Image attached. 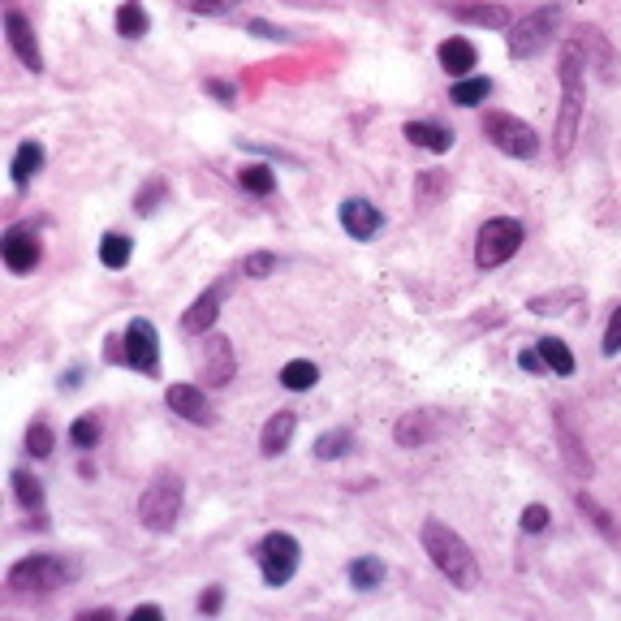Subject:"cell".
Returning a JSON list of instances; mask_svg holds the SVG:
<instances>
[{"mask_svg": "<svg viewBox=\"0 0 621 621\" xmlns=\"http://www.w3.org/2000/svg\"><path fill=\"white\" fill-rule=\"evenodd\" d=\"M557 78H561V113H557V130H552V156L565 160L574 151L578 130H583V87H587V57L574 35L561 44Z\"/></svg>", "mask_w": 621, "mask_h": 621, "instance_id": "1", "label": "cell"}, {"mask_svg": "<svg viewBox=\"0 0 621 621\" xmlns=\"http://www.w3.org/2000/svg\"><path fill=\"white\" fill-rule=\"evenodd\" d=\"M419 540H423V552L432 557V565H436V570L445 574L458 591L479 587V561H475V552H471V544H466L458 531L449 527V522L427 518L423 531H419Z\"/></svg>", "mask_w": 621, "mask_h": 621, "instance_id": "2", "label": "cell"}, {"mask_svg": "<svg viewBox=\"0 0 621 621\" xmlns=\"http://www.w3.org/2000/svg\"><path fill=\"white\" fill-rule=\"evenodd\" d=\"M74 574H78L74 561L52 557V552H35V557H22L9 565L5 583H9V591H18V596H52V591H61Z\"/></svg>", "mask_w": 621, "mask_h": 621, "instance_id": "3", "label": "cell"}, {"mask_svg": "<svg viewBox=\"0 0 621 621\" xmlns=\"http://www.w3.org/2000/svg\"><path fill=\"white\" fill-rule=\"evenodd\" d=\"M177 514H182V479L169 475V471H160L156 479L147 483V492L138 496V522H143L147 531H173V522Z\"/></svg>", "mask_w": 621, "mask_h": 621, "instance_id": "4", "label": "cell"}, {"mask_svg": "<svg viewBox=\"0 0 621 621\" xmlns=\"http://www.w3.org/2000/svg\"><path fill=\"white\" fill-rule=\"evenodd\" d=\"M557 22H561V5H557V0H552V5L531 9V13H522V18L509 26V57H514V61L540 57V52L552 44Z\"/></svg>", "mask_w": 621, "mask_h": 621, "instance_id": "5", "label": "cell"}, {"mask_svg": "<svg viewBox=\"0 0 621 621\" xmlns=\"http://www.w3.org/2000/svg\"><path fill=\"white\" fill-rule=\"evenodd\" d=\"M522 225L514 216H492V220H483V229H479V238H475V264L488 272V268H501L509 264V259L518 255V246H522Z\"/></svg>", "mask_w": 621, "mask_h": 621, "instance_id": "6", "label": "cell"}, {"mask_svg": "<svg viewBox=\"0 0 621 621\" xmlns=\"http://www.w3.org/2000/svg\"><path fill=\"white\" fill-rule=\"evenodd\" d=\"M255 561H259V574H264L268 587H285L289 578L298 574V561H302V548L289 531H272L264 540L255 544Z\"/></svg>", "mask_w": 621, "mask_h": 621, "instance_id": "7", "label": "cell"}, {"mask_svg": "<svg viewBox=\"0 0 621 621\" xmlns=\"http://www.w3.org/2000/svg\"><path fill=\"white\" fill-rule=\"evenodd\" d=\"M483 138L514 160H531L540 151V134L527 121H518L514 113H483Z\"/></svg>", "mask_w": 621, "mask_h": 621, "instance_id": "8", "label": "cell"}, {"mask_svg": "<svg viewBox=\"0 0 621 621\" xmlns=\"http://www.w3.org/2000/svg\"><path fill=\"white\" fill-rule=\"evenodd\" d=\"M121 358H126V367L143 371V376H156V371H160V337H156V324H151V320H130L126 324V337H121Z\"/></svg>", "mask_w": 621, "mask_h": 621, "instance_id": "9", "label": "cell"}, {"mask_svg": "<svg viewBox=\"0 0 621 621\" xmlns=\"http://www.w3.org/2000/svg\"><path fill=\"white\" fill-rule=\"evenodd\" d=\"M0 255H5V268L9 272H35V264L44 259V246H39V233L35 225H9L5 238H0Z\"/></svg>", "mask_w": 621, "mask_h": 621, "instance_id": "10", "label": "cell"}, {"mask_svg": "<svg viewBox=\"0 0 621 621\" xmlns=\"http://www.w3.org/2000/svg\"><path fill=\"white\" fill-rule=\"evenodd\" d=\"M5 35H9V48H13V57H18L31 74H39L44 69V52H39V39H35V26L22 18L18 9H9L5 13Z\"/></svg>", "mask_w": 621, "mask_h": 621, "instance_id": "11", "label": "cell"}, {"mask_svg": "<svg viewBox=\"0 0 621 621\" xmlns=\"http://www.w3.org/2000/svg\"><path fill=\"white\" fill-rule=\"evenodd\" d=\"M578 39V48H583V57H587V69H600V78L604 82H613L617 78V52L609 44V35L600 31V26H583V31H574Z\"/></svg>", "mask_w": 621, "mask_h": 621, "instance_id": "12", "label": "cell"}, {"mask_svg": "<svg viewBox=\"0 0 621 621\" xmlns=\"http://www.w3.org/2000/svg\"><path fill=\"white\" fill-rule=\"evenodd\" d=\"M233 371H238V358H233L229 337L212 333L203 341V380L212 384V389H225V384L233 380Z\"/></svg>", "mask_w": 621, "mask_h": 621, "instance_id": "13", "label": "cell"}, {"mask_svg": "<svg viewBox=\"0 0 621 621\" xmlns=\"http://www.w3.org/2000/svg\"><path fill=\"white\" fill-rule=\"evenodd\" d=\"M164 402H169L173 414H182V419L195 423V427H207L216 419L212 406H207V393L195 389V384H169V389H164Z\"/></svg>", "mask_w": 621, "mask_h": 621, "instance_id": "14", "label": "cell"}, {"mask_svg": "<svg viewBox=\"0 0 621 621\" xmlns=\"http://www.w3.org/2000/svg\"><path fill=\"white\" fill-rule=\"evenodd\" d=\"M440 432V414L436 410H410L397 419L393 427V436H397V445L402 449H423V445H432Z\"/></svg>", "mask_w": 621, "mask_h": 621, "instance_id": "15", "label": "cell"}, {"mask_svg": "<svg viewBox=\"0 0 621 621\" xmlns=\"http://www.w3.org/2000/svg\"><path fill=\"white\" fill-rule=\"evenodd\" d=\"M341 225H345V233H350L354 242H367V238H376V233H380L384 216H380V207L371 199H345L341 203Z\"/></svg>", "mask_w": 621, "mask_h": 621, "instance_id": "16", "label": "cell"}, {"mask_svg": "<svg viewBox=\"0 0 621 621\" xmlns=\"http://www.w3.org/2000/svg\"><path fill=\"white\" fill-rule=\"evenodd\" d=\"M225 289H229V281H220V285H212L207 294H199L195 302H190V311L182 315V328H186L190 337H199V333H207V328L216 324L220 302H225Z\"/></svg>", "mask_w": 621, "mask_h": 621, "instance_id": "17", "label": "cell"}, {"mask_svg": "<svg viewBox=\"0 0 621 621\" xmlns=\"http://www.w3.org/2000/svg\"><path fill=\"white\" fill-rule=\"evenodd\" d=\"M294 432H298V414L294 410H276L264 423V432H259V453H264V458H281V453L289 449V440H294Z\"/></svg>", "mask_w": 621, "mask_h": 621, "instance_id": "18", "label": "cell"}, {"mask_svg": "<svg viewBox=\"0 0 621 621\" xmlns=\"http://www.w3.org/2000/svg\"><path fill=\"white\" fill-rule=\"evenodd\" d=\"M449 13L458 22L488 26V31H505V26H509V9L505 5H488V0H462V5H453Z\"/></svg>", "mask_w": 621, "mask_h": 621, "instance_id": "19", "label": "cell"}, {"mask_svg": "<svg viewBox=\"0 0 621 621\" xmlns=\"http://www.w3.org/2000/svg\"><path fill=\"white\" fill-rule=\"evenodd\" d=\"M436 57H440V65H445V74H453V78H466L475 69V44L471 39H445V44L436 48Z\"/></svg>", "mask_w": 621, "mask_h": 621, "instance_id": "20", "label": "cell"}, {"mask_svg": "<svg viewBox=\"0 0 621 621\" xmlns=\"http://www.w3.org/2000/svg\"><path fill=\"white\" fill-rule=\"evenodd\" d=\"M414 147H423V151H436V156H445V151L453 147V130L445 126H436V121H406V130H402Z\"/></svg>", "mask_w": 621, "mask_h": 621, "instance_id": "21", "label": "cell"}, {"mask_svg": "<svg viewBox=\"0 0 621 621\" xmlns=\"http://www.w3.org/2000/svg\"><path fill=\"white\" fill-rule=\"evenodd\" d=\"M44 169V143H35V138H26V143L13 151V164H9V173H13V186L26 190L31 186V177Z\"/></svg>", "mask_w": 621, "mask_h": 621, "instance_id": "22", "label": "cell"}, {"mask_svg": "<svg viewBox=\"0 0 621 621\" xmlns=\"http://www.w3.org/2000/svg\"><path fill=\"white\" fill-rule=\"evenodd\" d=\"M13 496H18V505L26 514H44V483L26 471H13Z\"/></svg>", "mask_w": 621, "mask_h": 621, "instance_id": "23", "label": "cell"}, {"mask_svg": "<svg viewBox=\"0 0 621 621\" xmlns=\"http://www.w3.org/2000/svg\"><path fill=\"white\" fill-rule=\"evenodd\" d=\"M315 380H320V367L307 363V358H294V363L281 367V384L289 393H307V389H315Z\"/></svg>", "mask_w": 621, "mask_h": 621, "instance_id": "24", "label": "cell"}, {"mask_svg": "<svg viewBox=\"0 0 621 621\" xmlns=\"http://www.w3.org/2000/svg\"><path fill=\"white\" fill-rule=\"evenodd\" d=\"M147 31H151L147 9L138 5V0H126V5L117 9V35H126V39H143Z\"/></svg>", "mask_w": 621, "mask_h": 621, "instance_id": "25", "label": "cell"}, {"mask_svg": "<svg viewBox=\"0 0 621 621\" xmlns=\"http://www.w3.org/2000/svg\"><path fill=\"white\" fill-rule=\"evenodd\" d=\"M535 345H540V354H544V363H548L552 376H574V354H570V345H565L561 337H544Z\"/></svg>", "mask_w": 621, "mask_h": 621, "instance_id": "26", "label": "cell"}, {"mask_svg": "<svg viewBox=\"0 0 621 621\" xmlns=\"http://www.w3.org/2000/svg\"><path fill=\"white\" fill-rule=\"evenodd\" d=\"M350 445H354L350 427H333V432H324L320 440H315V458H320V462H337V458L350 453Z\"/></svg>", "mask_w": 621, "mask_h": 621, "instance_id": "27", "label": "cell"}, {"mask_svg": "<svg viewBox=\"0 0 621 621\" xmlns=\"http://www.w3.org/2000/svg\"><path fill=\"white\" fill-rule=\"evenodd\" d=\"M134 255V242L126 238V233H104L100 238V264L104 268H126Z\"/></svg>", "mask_w": 621, "mask_h": 621, "instance_id": "28", "label": "cell"}, {"mask_svg": "<svg viewBox=\"0 0 621 621\" xmlns=\"http://www.w3.org/2000/svg\"><path fill=\"white\" fill-rule=\"evenodd\" d=\"M453 104H462V108H479L483 100H488V95H492V82L488 78H471V74H466V78H458V82H453Z\"/></svg>", "mask_w": 621, "mask_h": 621, "instance_id": "29", "label": "cell"}, {"mask_svg": "<svg viewBox=\"0 0 621 621\" xmlns=\"http://www.w3.org/2000/svg\"><path fill=\"white\" fill-rule=\"evenodd\" d=\"M350 583H354L358 591L380 587V583H384V561H380V557H354V561H350Z\"/></svg>", "mask_w": 621, "mask_h": 621, "instance_id": "30", "label": "cell"}, {"mask_svg": "<svg viewBox=\"0 0 621 621\" xmlns=\"http://www.w3.org/2000/svg\"><path fill=\"white\" fill-rule=\"evenodd\" d=\"M238 186L264 199V195H272V190H276V173H272V169H264V164H246V169L238 173Z\"/></svg>", "mask_w": 621, "mask_h": 621, "instance_id": "31", "label": "cell"}, {"mask_svg": "<svg viewBox=\"0 0 621 621\" xmlns=\"http://www.w3.org/2000/svg\"><path fill=\"white\" fill-rule=\"evenodd\" d=\"M100 432H104V427H100V414H82V419L69 427V440H74L78 449H95V445H100Z\"/></svg>", "mask_w": 621, "mask_h": 621, "instance_id": "32", "label": "cell"}, {"mask_svg": "<svg viewBox=\"0 0 621 621\" xmlns=\"http://www.w3.org/2000/svg\"><path fill=\"white\" fill-rule=\"evenodd\" d=\"M557 427H561V445H565V458H570V466H574L578 475H591V458H583V449H578V440H574L570 427H565L561 410H557Z\"/></svg>", "mask_w": 621, "mask_h": 621, "instance_id": "33", "label": "cell"}, {"mask_svg": "<svg viewBox=\"0 0 621 621\" xmlns=\"http://www.w3.org/2000/svg\"><path fill=\"white\" fill-rule=\"evenodd\" d=\"M26 453H31V458H48V453H52V427L48 423H31V427H26Z\"/></svg>", "mask_w": 621, "mask_h": 621, "instance_id": "34", "label": "cell"}, {"mask_svg": "<svg viewBox=\"0 0 621 621\" xmlns=\"http://www.w3.org/2000/svg\"><path fill=\"white\" fill-rule=\"evenodd\" d=\"M177 5L190 9V13H203V18H220V13L238 9L242 0H177Z\"/></svg>", "mask_w": 621, "mask_h": 621, "instance_id": "35", "label": "cell"}, {"mask_svg": "<svg viewBox=\"0 0 621 621\" xmlns=\"http://www.w3.org/2000/svg\"><path fill=\"white\" fill-rule=\"evenodd\" d=\"M276 264H281V259H276V255H268V251H255V255L242 264V276H255V281H259V276H272V272H276Z\"/></svg>", "mask_w": 621, "mask_h": 621, "instance_id": "36", "label": "cell"}, {"mask_svg": "<svg viewBox=\"0 0 621 621\" xmlns=\"http://www.w3.org/2000/svg\"><path fill=\"white\" fill-rule=\"evenodd\" d=\"M160 199H164V182H160V177H151L147 190L134 199V207H138V212H143V216H151V212H156V203H160Z\"/></svg>", "mask_w": 621, "mask_h": 621, "instance_id": "37", "label": "cell"}, {"mask_svg": "<svg viewBox=\"0 0 621 621\" xmlns=\"http://www.w3.org/2000/svg\"><path fill=\"white\" fill-rule=\"evenodd\" d=\"M548 509L544 505H527V509H522V531H531V535H540L544 527H548Z\"/></svg>", "mask_w": 621, "mask_h": 621, "instance_id": "38", "label": "cell"}, {"mask_svg": "<svg viewBox=\"0 0 621 621\" xmlns=\"http://www.w3.org/2000/svg\"><path fill=\"white\" fill-rule=\"evenodd\" d=\"M565 302H578V294H552V298H531V311L535 315H557Z\"/></svg>", "mask_w": 621, "mask_h": 621, "instance_id": "39", "label": "cell"}, {"mask_svg": "<svg viewBox=\"0 0 621 621\" xmlns=\"http://www.w3.org/2000/svg\"><path fill=\"white\" fill-rule=\"evenodd\" d=\"M578 509H587V514H591V522H596V527H600L604 535H613V522H609V514H604V509H600L596 501H591L587 492H578Z\"/></svg>", "mask_w": 621, "mask_h": 621, "instance_id": "40", "label": "cell"}, {"mask_svg": "<svg viewBox=\"0 0 621 621\" xmlns=\"http://www.w3.org/2000/svg\"><path fill=\"white\" fill-rule=\"evenodd\" d=\"M600 350H604V354H609V358H613V354H621V307L613 311V320H609V328H604V345H600Z\"/></svg>", "mask_w": 621, "mask_h": 621, "instance_id": "41", "label": "cell"}, {"mask_svg": "<svg viewBox=\"0 0 621 621\" xmlns=\"http://www.w3.org/2000/svg\"><path fill=\"white\" fill-rule=\"evenodd\" d=\"M220 604H225V591L212 587V591H203L199 596V613H220Z\"/></svg>", "mask_w": 621, "mask_h": 621, "instance_id": "42", "label": "cell"}, {"mask_svg": "<svg viewBox=\"0 0 621 621\" xmlns=\"http://www.w3.org/2000/svg\"><path fill=\"white\" fill-rule=\"evenodd\" d=\"M203 91H212L220 104H233V95H238V91L229 87V82H216V78H207V82H203Z\"/></svg>", "mask_w": 621, "mask_h": 621, "instance_id": "43", "label": "cell"}, {"mask_svg": "<svg viewBox=\"0 0 621 621\" xmlns=\"http://www.w3.org/2000/svg\"><path fill=\"white\" fill-rule=\"evenodd\" d=\"M518 367H527V371H544L548 363H544L540 345H535V350H522V354H518Z\"/></svg>", "mask_w": 621, "mask_h": 621, "instance_id": "44", "label": "cell"}, {"mask_svg": "<svg viewBox=\"0 0 621 621\" xmlns=\"http://www.w3.org/2000/svg\"><path fill=\"white\" fill-rule=\"evenodd\" d=\"M130 617H134V621H138V617H147V621H160V617H164V609H160V604H138V609H134Z\"/></svg>", "mask_w": 621, "mask_h": 621, "instance_id": "45", "label": "cell"}, {"mask_svg": "<svg viewBox=\"0 0 621 621\" xmlns=\"http://www.w3.org/2000/svg\"><path fill=\"white\" fill-rule=\"evenodd\" d=\"M251 31H255V35H264V39H285V31H272L268 22H251Z\"/></svg>", "mask_w": 621, "mask_h": 621, "instance_id": "46", "label": "cell"}, {"mask_svg": "<svg viewBox=\"0 0 621 621\" xmlns=\"http://www.w3.org/2000/svg\"><path fill=\"white\" fill-rule=\"evenodd\" d=\"M108 621V617H113V609H87V613H82V621Z\"/></svg>", "mask_w": 621, "mask_h": 621, "instance_id": "47", "label": "cell"}, {"mask_svg": "<svg viewBox=\"0 0 621 621\" xmlns=\"http://www.w3.org/2000/svg\"><path fill=\"white\" fill-rule=\"evenodd\" d=\"M78 384H82V371H69V376L61 380V389H78Z\"/></svg>", "mask_w": 621, "mask_h": 621, "instance_id": "48", "label": "cell"}]
</instances>
